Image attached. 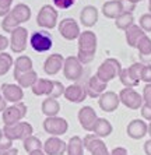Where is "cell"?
<instances>
[{
  "label": "cell",
  "instance_id": "cell-1",
  "mask_svg": "<svg viewBox=\"0 0 151 155\" xmlns=\"http://www.w3.org/2000/svg\"><path fill=\"white\" fill-rule=\"evenodd\" d=\"M77 45H79V53H77V59L83 66L88 64L94 60L95 53H97V46H98V38L95 32L87 29L80 34L79 39H77Z\"/></svg>",
  "mask_w": 151,
  "mask_h": 155
},
{
  "label": "cell",
  "instance_id": "cell-2",
  "mask_svg": "<svg viewBox=\"0 0 151 155\" xmlns=\"http://www.w3.org/2000/svg\"><path fill=\"white\" fill-rule=\"evenodd\" d=\"M122 69H123L122 63H120L118 59L108 58L98 66L95 76H97L101 81H104V83L108 84L109 81H112V80H115L116 77H119Z\"/></svg>",
  "mask_w": 151,
  "mask_h": 155
},
{
  "label": "cell",
  "instance_id": "cell-3",
  "mask_svg": "<svg viewBox=\"0 0 151 155\" xmlns=\"http://www.w3.org/2000/svg\"><path fill=\"white\" fill-rule=\"evenodd\" d=\"M3 134L10 141H24L34 134V127L28 122H18L11 126H3Z\"/></svg>",
  "mask_w": 151,
  "mask_h": 155
},
{
  "label": "cell",
  "instance_id": "cell-4",
  "mask_svg": "<svg viewBox=\"0 0 151 155\" xmlns=\"http://www.w3.org/2000/svg\"><path fill=\"white\" fill-rule=\"evenodd\" d=\"M59 11L52 4H45L36 14V24L43 29H53L58 25Z\"/></svg>",
  "mask_w": 151,
  "mask_h": 155
},
{
  "label": "cell",
  "instance_id": "cell-5",
  "mask_svg": "<svg viewBox=\"0 0 151 155\" xmlns=\"http://www.w3.org/2000/svg\"><path fill=\"white\" fill-rule=\"evenodd\" d=\"M28 113V108L24 102H18V104H11L10 106L3 110L2 113V120H3L4 126H11L18 122H22L25 116Z\"/></svg>",
  "mask_w": 151,
  "mask_h": 155
},
{
  "label": "cell",
  "instance_id": "cell-6",
  "mask_svg": "<svg viewBox=\"0 0 151 155\" xmlns=\"http://www.w3.org/2000/svg\"><path fill=\"white\" fill-rule=\"evenodd\" d=\"M136 8V4L129 3L127 0H108L102 4V14L106 18L115 20L119 14H122L123 11H130L133 13Z\"/></svg>",
  "mask_w": 151,
  "mask_h": 155
},
{
  "label": "cell",
  "instance_id": "cell-7",
  "mask_svg": "<svg viewBox=\"0 0 151 155\" xmlns=\"http://www.w3.org/2000/svg\"><path fill=\"white\" fill-rule=\"evenodd\" d=\"M29 45L38 53H45V52H49L53 46V38L46 29L35 31L29 36Z\"/></svg>",
  "mask_w": 151,
  "mask_h": 155
},
{
  "label": "cell",
  "instance_id": "cell-8",
  "mask_svg": "<svg viewBox=\"0 0 151 155\" xmlns=\"http://www.w3.org/2000/svg\"><path fill=\"white\" fill-rule=\"evenodd\" d=\"M63 76L67 78L69 81L77 83L84 74V66L80 63L77 56H67L65 58V63H63Z\"/></svg>",
  "mask_w": 151,
  "mask_h": 155
},
{
  "label": "cell",
  "instance_id": "cell-9",
  "mask_svg": "<svg viewBox=\"0 0 151 155\" xmlns=\"http://www.w3.org/2000/svg\"><path fill=\"white\" fill-rule=\"evenodd\" d=\"M42 127L45 130V133H48L49 136L60 137V136L67 133L69 122L65 117H60V116H52V117H46L43 120Z\"/></svg>",
  "mask_w": 151,
  "mask_h": 155
},
{
  "label": "cell",
  "instance_id": "cell-10",
  "mask_svg": "<svg viewBox=\"0 0 151 155\" xmlns=\"http://www.w3.org/2000/svg\"><path fill=\"white\" fill-rule=\"evenodd\" d=\"M10 48L13 53H22L28 43V29L24 27H17L10 32Z\"/></svg>",
  "mask_w": 151,
  "mask_h": 155
},
{
  "label": "cell",
  "instance_id": "cell-11",
  "mask_svg": "<svg viewBox=\"0 0 151 155\" xmlns=\"http://www.w3.org/2000/svg\"><path fill=\"white\" fill-rule=\"evenodd\" d=\"M119 99H120V104L125 105L126 108L130 109V110H139L144 104L141 94H139L134 88H123V90H120Z\"/></svg>",
  "mask_w": 151,
  "mask_h": 155
},
{
  "label": "cell",
  "instance_id": "cell-12",
  "mask_svg": "<svg viewBox=\"0 0 151 155\" xmlns=\"http://www.w3.org/2000/svg\"><path fill=\"white\" fill-rule=\"evenodd\" d=\"M58 29H59V34H60L66 41L79 39L80 34H81L79 22L72 17H66V18H63L62 21H59L58 22Z\"/></svg>",
  "mask_w": 151,
  "mask_h": 155
},
{
  "label": "cell",
  "instance_id": "cell-13",
  "mask_svg": "<svg viewBox=\"0 0 151 155\" xmlns=\"http://www.w3.org/2000/svg\"><path fill=\"white\" fill-rule=\"evenodd\" d=\"M84 148L90 152L91 155H111V151L108 150L104 140L97 137L94 133H88L83 138Z\"/></svg>",
  "mask_w": 151,
  "mask_h": 155
},
{
  "label": "cell",
  "instance_id": "cell-14",
  "mask_svg": "<svg viewBox=\"0 0 151 155\" xmlns=\"http://www.w3.org/2000/svg\"><path fill=\"white\" fill-rule=\"evenodd\" d=\"M77 119H79L80 126L83 127L86 131L88 133H92V129L95 126V122L98 120V115L97 112L94 110L92 106H83V108L79 110L77 113Z\"/></svg>",
  "mask_w": 151,
  "mask_h": 155
},
{
  "label": "cell",
  "instance_id": "cell-15",
  "mask_svg": "<svg viewBox=\"0 0 151 155\" xmlns=\"http://www.w3.org/2000/svg\"><path fill=\"white\" fill-rule=\"evenodd\" d=\"M120 105V99H119V94H116L115 91H105L104 94L98 98V106L101 110H104L106 113L115 112Z\"/></svg>",
  "mask_w": 151,
  "mask_h": 155
},
{
  "label": "cell",
  "instance_id": "cell-16",
  "mask_svg": "<svg viewBox=\"0 0 151 155\" xmlns=\"http://www.w3.org/2000/svg\"><path fill=\"white\" fill-rule=\"evenodd\" d=\"M0 91H2V95L7 102L10 104H18V102H22V98H24V90L18 84H10V83H4L0 87Z\"/></svg>",
  "mask_w": 151,
  "mask_h": 155
},
{
  "label": "cell",
  "instance_id": "cell-17",
  "mask_svg": "<svg viewBox=\"0 0 151 155\" xmlns=\"http://www.w3.org/2000/svg\"><path fill=\"white\" fill-rule=\"evenodd\" d=\"M63 97L69 102H72V104H81L83 101H86V98L88 95H87V91H86V85L79 83H73L65 88Z\"/></svg>",
  "mask_w": 151,
  "mask_h": 155
},
{
  "label": "cell",
  "instance_id": "cell-18",
  "mask_svg": "<svg viewBox=\"0 0 151 155\" xmlns=\"http://www.w3.org/2000/svg\"><path fill=\"white\" fill-rule=\"evenodd\" d=\"M42 150L46 155H65L66 150H67V143L62 140L60 137L50 136L49 138L45 140Z\"/></svg>",
  "mask_w": 151,
  "mask_h": 155
},
{
  "label": "cell",
  "instance_id": "cell-19",
  "mask_svg": "<svg viewBox=\"0 0 151 155\" xmlns=\"http://www.w3.org/2000/svg\"><path fill=\"white\" fill-rule=\"evenodd\" d=\"M8 17L11 18V21L14 22L15 27H21V24L29 21V18H31V8L25 3H18L11 8V11L8 13Z\"/></svg>",
  "mask_w": 151,
  "mask_h": 155
},
{
  "label": "cell",
  "instance_id": "cell-20",
  "mask_svg": "<svg viewBox=\"0 0 151 155\" xmlns=\"http://www.w3.org/2000/svg\"><path fill=\"white\" fill-rule=\"evenodd\" d=\"M147 127L148 123L143 119H133L127 123L126 133L132 140H141L147 136Z\"/></svg>",
  "mask_w": 151,
  "mask_h": 155
},
{
  "label": "cell",
  "instance_id": "cell-21",
  "mask_svg": "<svg viewBox=\"0 0 151 155\" xmlns=\"http://www.w3.org/2000/svg\"><path fill=\"white\" fill-rule=\"evenodd\" d=\"M63 63H65V58L60 53H53L49 54L46 60L43 61V73L46 76H56L62 69H63Z\"/></svg>",
  "mask_w": 151,
  "mask_h": 155
},
{
  "label": "cell",
  "instance_id": "cell-22",
  "mask_svg": "<svg viewBox=\"0 0 151 155\" xmlns=\"http://www.w3.org/2000/svg\"><path fill=\"white\" fill-rule=\"evenodd\" d=\"M106 88H108V84L101 81L95 74L91 76L88 78V81L86 83V91L90 98H99L106 91Z\"/></svg>",
  "mask_w": 151,
  "mask_h": 155
},
{
  "label": "cell",
  "instance_id": "cell-23",
  "mask_svg": "<svg viewBox=\"0 0 151 155\" xmlns=\"http://www.w3.org/2000/svg\"><path fill=\"white\" fill-rule=\"evenodd\" d=\"M98 18H99V13H98V8L95 6H84L81 13H80V22L83 24L86 28H91L98 22Z\"/></svg>",
  "mask_w": 151,
  "mask_h": 155
},
{
  "label": "cell",
  "instance_id": "cell-24",
  "mask_svg": "<svg viewBox=\"0 0 151 155\" xmlns=\"http://www.w3.org/2000/svg\"><path fill=\"white\" fill-rule=\"evenodd\" d=\"M136 49L139 51L141 63L143 64H151V38L147 36V34L140 38V41L137 42Z\"/></svg>",
  "mask_w": 151,
  "mask_h": 155
},
{
  "label": "cell",
  "instance_id": "cell-25",
  "mask_svg": "<svg viewBox=\"0 0 151 155\" xmlns=\"http://www.w3.org/2000/svg\"><path fill=\"white\" fill-rule=\"evenodd\" d=\"M31 70H34V64H32L31 58H29V56H25V54H21V56H18V58L14 60L13 77H14V80H15L18 76H21L24 73L31 71Z\"/></svg>",
  "mask_w": 151,
  "mask_h": 155
},
{
  "label": "cell",
  "instance_id": "cell-26",
  "mask_svg": "<svg viewBox=\"0 0 151 155\" xmlns=\"http://www.w3.org/2000/svg\"><path fill=\"white\" fill-rule=\"evenodd\" d=\"M52 88H53V80L49 78H38L36 83L31 87V91L32 94L36 97H49L50 92H52Z\"/></svg>",
  "mask_w": 151,
  "mask_h": 155
},
{
  "label": "cell",
  "instance_id": "cell-27",
  "mask_svg": "<svg viewBox=\"0 0 151 155\" xmlns=\"http://www.w3.org/2000/svg\"><path fill=\"white\" fill-rule=\"evenodd\" d=\"M112 131H113L112 123L108 119H105V117H98V120L95 122V126L92 129V133L99 138H105L111 136Z\"/></svg>",
  "mask_w": 151,
  "mask_h": 155
},
{
  "label": "cell",
  "instance_id": "cell-28",
  "mask_svg": "<svg viewBox=\"0 0 151 155\" xmlns=\"http://www.w3.org/2000/svg\"><path fill=\"white\" fill-rule=\"evenodd\" d=\"M41 110L46 117H52V116H58L60 112V104L58 99L55 98H46L43 99L41 104Z\"/></svg>",
  "mask_w": 151,
  "mask_h": 155
},
{
  "label": "cell",
  "instance_id": "cell-29",
  "mask_svg": "<svg viewBox=\"0 0 151 155\" xmlns=\"http://www.w3.org/2000/svg\"><path fill=\"white\" fill-rule=\"evenodd\" d=\"M146 35L143 29L140 28V25H132L129 29H126L125 31V38H126V42L129 45L130 48H136L137 46V42L140 41L141 36Z\"/></svg>",
  "mask_w": 151,
  "mask_h": 155
},
{
  "label": "cell",
  "instance_id": "cell-30",
  "mask_svg": "<svg viewBox=\"0 0 151 155\" xmlns=\"http://www.w3.org/2000/svg\"><path fill=\"white\" fill-rule=\"evenodd\" d=\"M84 144H83V138L79 136H73L70 137V140L67 141V150L66 154L67 155H84Z\"/></svg>",
  "mask_w": 151,
  "mask_h": 155
},
{
  "label": "cell",
  "instance_id": "cell-31",
  "mask_svg": "<svg viewBox=\"0 0 151 155\" xmlns=\"http://www.w3.org/2000/svg\"><path fill=\"white\" fill-rule=\"evenodd\" d=\"M115 25H116V28L122 29V31L129 29L132 25H134L133 13H130V11H123L122 14H119L118 17L115 18Z\"/></svg>",
  "mask_w": 151,
  "mask_h": 155
},
{
  "label": "cell",
  "instance_id": "cell-32",
  "mask_svg": "<svg viewBox=\"0 0 151 155\" xmlns=\"http://www.w3.org/2000/svg\"><path fill=\"white\" fill-rule=\"evenodd\" d=\"M38 78H39V77H38V73H36L35 70H31V71L24 73L21 76H18L17 78H15V81H17L18 85L24 90V88H31V87L36 83Z\"/></svg>",
  "mask_w": 151,
  "mask_h": 155
},
{
  "label": "cell",
  "instance_id": "cell-33",
  "mask_svg": "<svg viewBox=\"0 0 151 155\" xmlns=\"http://www.w3.org/2000/svg\"><path fill=\"white\" fill-rule=\"evenodd\" d=\"M14 67V59L7 52H0V77L6 76Z\"/></svg>",
  "mask_w": 151,
  "mask_h": 155
},
{
  "label": "cell",
  "instance_id": "cell-34",
  "mask_svg": "<svg viewBox=\"0 0 151 155\" xmlns=\"http://www.w3.org/2000/svg\"><path fill=\"white\" fill-rule=\"evenodd\" d=\"M22 147L27 152H32V151H36V150H42L43 147V143L39 140V137H36V136H29L27 137L24 141H22Z\"/></svg>",
  "mask_w": 151,
  "mask_h": 155
},
{
  "label": "cell",
  "instance_id": "cell-35",
  "mask_svg": "<svg viewBox=\"0 0 151 155\" xmlns=\"http://www.w3.org/2000/svg\"><path fill=\"white\" fill-rule=\"evenodd\" d=\"M119 80H120V83L125 85V88H134V87H137L139 84H140V83H137L136 80L130 76L127 67H126V69H122L120 74H119Z\"/></svg>",
  "mask_w": 151,
  "mask_h": 155
},
{
  "label": "cell",
  "instance_id": "cell-36",
  "mask_svg": "<svg viewBox=\"0 0 151 155\" xmlns=\"http://www.w3.org/2000/svg\"><path fill=\"white\" fill-rule=\"evenodd\" d=\"M65 88L66 87L63 85V83L58 81V80H53V88H52V92H50V95L48 98H55V99H58V98L63 97Z\"/></svg>",
  "mask_w": 151,
  "mask_h": 155
},
{
  "label": "cell",
  "instance_id": "cell-37",
  "mask_svg": "<svg viewBox=\"0 0 151 155\" xmlns=\"http://www.w3.org/2000/svg\"><path fill=\"white\" fill-rule=\"evenodd\" d=\"M139 25H140V28L146 34L151 32V14L150 13H146V14L141 15L140 20H139Z\"/></svg>",
  "mask_w": 151,
  "mask_h": 155
},
{
  "label": "cell",
  "instance_id": "cell-38",
  "mask_svg": "<svg viewBox=\"0 0 151 155\" xmlns=\"http://www.w3.org/2000/svg\"><path fill=\"white\" fill-rule=\"evenodd\" d=\"M53 2V6L59 10H67L72 6H74V3L77 0H52Z\"/></svg>",
  "mask_w": 151,
  "mask_h": 155
},
{
  "label": "cell",
  "instance_id": "cell-39",
  "mask_svg": "<svg viewBox=\"0 0 151 155\" xmlns=\"http://www.w3.org/2000/svg\"><path fill=\"white\" fill-rule=\"evenodd\" d=\"M13 0H0V17H6L11 11Z\"/></svg>",
  "mask_w": 151,
  "mask_h": 155
},
{
  "label": "cell",
  "instance_id": "cell-40",
  "mask_svg": "<svg viewBox=\"0 0 151 155\" xmlns=\"http://www.w3.org/2000/svg\"><path fill=\"white\" fill-rule=\"evenodd\" d=\"M140 80L144 81L146 84L151 83V64H144L141 69V74H140Z\"/></svg>",
  "mask_w": 151,
  "mask_h": 155
},
{
  "label": "cell",
  "instance_id": "cell-41",
  "mask_svg": "<svg viewBox=\"0 0 151 155\" xmlns=\"http://www.w3.org/2000/svg\"><path fill=\"white\" fill-rule=\"evenodd\" d=\"M141 119L146 122H151V104H143V106L140 108Z\"/></svg>",
  "mask_w": 151,
  "mask_h": 155
},
{
  "label": "cell",
  "instance_id": "cell-42",
  "mask_svg": "<svg viewBox=\"0 0 151 155\" xmlns=\"http://www.w3.org/2000/svg\"><path fill=\"white\" fill-rule=\"evenodd\" d=\"M141 97H143L144 104H151V83L144 85L143 92H141Z\"/></svg>",
  "mask_w": 151,
  "mask_h": 155
},
{
  "label": "cell",
  "instance_id": "cell-43",
  "mask_svg": "<svg viewBox=\"0 0 151 155\" xmlns=\"http://www.w3.org/2000/svg\"><path fill=\"white\" fill-rule=\"evenodd\" d=\"M13 143H14V141H10L8 138L3 137L2 141H0V151H7V150L13 148Z\"/></svg>",
  "mask_w": 151,
  "mask_h": 155
},
{
  "label": "cell",
  "instance_id": "cell-44",
  "mask_svg": "<svg viewBox=\"0 0 151 155\" xmlns=\"http://www.w3.org/2000/svg\"><path fill=\"white\" fill-rule=\"evenodd\" d=\"M8 46H10L8 38L6 35H3V34H0V52H4Z\"/></svg>",
  "mask_w": 151,
  "mask_h": 155
},
{
  "label": "cell",
  "instance_id": "cell-45",
  "mask_svg": "<svg viewBox=\"0 0 151 155\" xmlns=\"http://www.w3.org/2000/svg\"><path fill=\"white\" fill-rule=\"evenodd\" d=\"M111 155H129V152L125 147H115L111 151Z\"/></svg>",
  "mask_w": 151,
  "mask_h": 155
},
{
  "label": "cell",
  "instance_id": "cell-46",
  "mask_svg": "<svg viewBox=\"0 0 151 155\" xmlns=\"http://www.w3.org/2000/svg\"><path fill=\"white\" fill-rule=\"evenodd\" d=\"M7 106H8V105H7V101H6V99L3 98V95H2V91H0V112L3 113V110L7 108Z\"/></svg>",
  "mask_w": 151,
  "mask_h": 155
},
{
  "label": "cell",
  "instance_id": "cell-47",
  "mask_svg": "<svg viewBox=\"0 0 151 155\" xmlns=\"http://www.w3.org/2000/svg\"><path fill=\"white\" fill-rule=\"evenodd\" d=\"M143 148H144V152H146V155H151V138L144 143Z\"/></svg>",
  "mask_w": 151,
  "mask_h": 155
},
{
  "label": "cell",
  "instance_id": "cell-48",
  "mask_svg": "<svg viewBox=\"0 0 151 155\" xmlns=\"http://www.w3.org/2000/svg\"><path fill=\"white\" fill-rule=\"evenodd\" d=\"M2 155H18V150L15 147H13L7 151H2Z\"/></svg>",
  "mask_w": 151,
  "mask_h": 155
},
{
  "label": "cell",
  "instance_id": "cell-49",
  "mask_svg": "<svg viewBox=\"0 0 151 155\" xmlns=\"http://www.w3.org/2000/svg\"><path fill=\"white\" fill-rule=\"evenodd\" d=\"M28 155H46L45 152H43V150H36V151H32V152H29Z\"/></svg>",
  "mask_w": 151,
  "mask_h": 155
},
{
  "label": "cell",
  "instance_id": "cell-50",
  "mask_svg": "<svg viewBox=\"0 0 151 155\" xmlns=\"http://www.w3.org/2000/svg\"><path fill=\"white\" fill-rule=\"evenodd\" d=\"M147 134L150 136V138H151V122L148 123V127H147Z\"/></svg>",
  "mask_w": 151,
  "mask_h": 155
},
{
  "label": "cell",
  "instance_id": "cell-51",
  "mask_svg": "<svg viewBox=\"0 0 151 155\" xmlns=\"http://www.w3.org/2000/svg\"><path fill=\"white\" fill-rule=\"evenodd\" d=\"M127 2L132 4H137V3H140V2H143V0H127Z\"/></svg>",
  "mask_w": 151,
  "mask_h": 155
},
{
  "label": "cell",
  "instance_id": "cell-52",
  "mask_svg": "<svg viewBox=\"0 0 151 155\" xmlns=\"http://www.w3.org/2000/svg\"><path fill=\"white\" fill-rule=\"evenodd\" d=\"M4 137V134H3V129H0V141H2V138Z\"/></svg>",
  "mask_w": 151,
  "mask_h": 155
},
{
  "label": "cell",
  "instance_id": "cell-53",
  "mask_svg": "<svg viewBox=\"0 0 151 155\" xmlns=\"http://www.w3.org/2000/svg\"><path fill=\"white\" fill-rule=\"evenodd\" d=\"M148 7L151 8V0H148Z\"/></svg>",
  "mask_w": 151,
  "mask_h": 155
},
{
  "label": "cell",
  "instance_id": "cell-54",
  "mask_svg": "<svg viewBox=\"0 0 151 155\" xmlns=\"http://www.w3.org/2000/svg\"><path fill=\"white\" fill-rule=\"evenodd\" d=\"M0 155H2V151H0Z\"/></svg>",
  "mask_w": 151,
  "mask_h": 155
}]
</instances>
